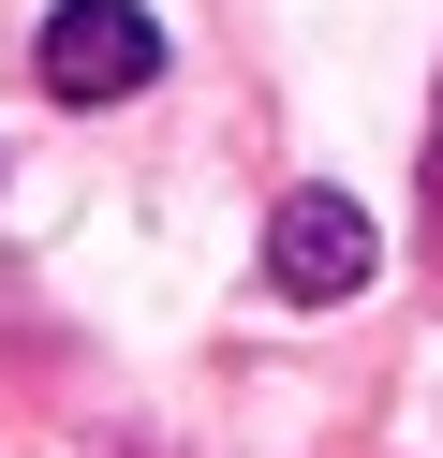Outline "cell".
Returning a JSON list of instances; mask_svg holds the SVG:
<instances>
[{
  "label": "cell",
  "instance_id": "obj_1",
  "mask_svg": "<svg viewBox=\"0 0 443 458\" xmlns=\"http://www.w3.org/2000/svg\"><path fill=\"white\" fill-rule=\"evenodd\" d=\"M163 74V30H148L133 0H59L45 15V89L59 104H133Z\"/></svg>",
  "mask_w": 443,
  "mask_h": 458
},
{
  "label": "cell",
  "instance_id": "obj_2",
  "mask_svg": "<svg viewBox=\"0 0 443 458\" xmlns=\"http://www.w3.org/2000/svg\"><path fill=\"white\" fill-rule=\"evenodd\" d=\"M266 281H281L295 310L354 296V281H370V208H354V192H295V208L266 222Z\"/></svg>",
  "mask_w": 443,
  "mask_h": 458
}]
</instances>
